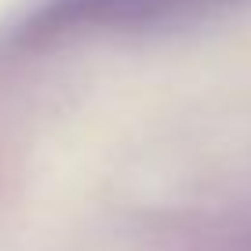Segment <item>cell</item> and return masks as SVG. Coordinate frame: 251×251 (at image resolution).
Masks as SVG:
<instances>
[{
    "mask_svg": "<svg viewBox=\"0 0 251 251\" xmlns=\"http://www.w3.org/2000/svg\"><path fill=\"white\" fill-rule=\"evenodd\" d=\"M201 0H48L37 25H131L160 19Z\"/></svg>",
    "mask_w": 251,
    "mask_h": 251,
    "instance_id": "cell-1",
    "label": "cell"
}]
</instances>
